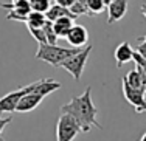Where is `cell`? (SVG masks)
Wrapping results in <instances>:
<instances>
[{
	"label": "cell",
	"mask_w": 146,
	"mask_h": 141,
	"mask_svg": "<svg viewBox=\"0 0 146 141\" xmlns=\"http://www.w3.org/2000/svg\"><path fill=\"white\" fill-rule=\"evenodd\" d=\"M61 112L70 113L72 116H75L76 121L79 123L82 132H90L92 127H98L101 129V124L98 123V109L95 107L92 101V87L86 88L82 92V95L73 98L70 102L64 104L61 107Z\"/></svg>",
	"instance_id": "6da1fadb"
},
{
	"label": "cell",
	"mask_w": 146,
	"mask_h": 141,
	"mask_svg": "<svg viewBox=\"0 0 146 141\" xmlns=\"http://www.w3.org/2000/svg\"><path fill=\"white\" fill-rule=\"evenodd\" d=\"M79 48H65L59 47L58 43H39L36 53V59L44 61V62L53 65V67H61V64L67 59L68 56H72L73 53H76Z\"/></svg>",
	"instance_id": "7a4b0ae2"
},
{
	"label": "cell",
	"mask_w": 146,
	"mask_h": 141,
	"mask_svg": "<svg viewBox=\"0 0 146 141\" xmlns=\"http://www.w3.org/2000/svg\"><path fill=\"white\" fill-rule=\"evenodd\" d=\"M93 47L92 45H86V48H79L76 53H73L72 56H68L64 62L61 64L62 68L68 71V73L73 76V79L79 81L81 79V74L84 71V67L87 64V59H89V54L92 53Z\"/></svg>",
	"instance_id": "3957f363"
},
{
	"label": "cell",
	"mask_w": 146,
	"mask_h": 141,
	"mask_svg": "<svg viewBox=\"0 0 146 141\" xmlns=\"http://www.w3.org/2000/svg\"><path fill=\"white\" fill-rule=\"evenodd\" d=\"M81 126L76 121L75 116H72L70 113L61 112V116L58 119L56 126V140L59 141H70L78 136V133H81Z\"/></svg>",
	"instance_id": "277c9868"
},
{
	"label": "cell",
	"mask_w": 146,
	"mask_h": 141,
	"mask_svg": "<svg viewBox=\"0 0 146 141\" xmlns=\"http://www.w3.org/2000/svg\"><path fill=\"white\" fill-rule=\"evenodd\" d=\"M36 84H37V81L33 82V84H30V85H25V87L19 88V90L11 92V93H6L3 98H0V115H2V113L16 112V107H17V104H19V101L28 93V92L33 90V88L36 87Z\"/></svg>",
	"instance_id": "5b68a950"
},
{
	"label": "cell",
	"mask_w": 146,
	"mask_h": 141,
	"mask_svg": "<svg viewBox=\"0 0 146 141\" xmlns=\"http://www.w3.org/2000/svg\"><path fill=\"white\" fill-rule=\"evenodd\" d=\"M121 85H123V95L126 98V101L131 105H134L138 113L146 112V90L131 87L124 79H121Z\"/></svg>",
	"instance_id": "8992f818"
},
{
	"label": "cell",
	"mask_w": 146,
	"mask_h": 141,
	"mask_svg": "<svg viewBox=\"0 0 146 141\" xmlns=\"http://www.w3.org/2000/svg\"><path fill=\"white\" fill-rule=\"evenodd\" d=\"M127 8H129V2L127 0H112V2L107 5V23L112 25V23H117L118 20H121L127 13Z\"/></svg>",
	"instance_id": "52a82bcc"
},
{
	"label": "cell",
	"mask_w": 146,
	"mask_h": 141,
	"mask_svg": "<svg viewBox=\"0 0 146 141\" xmlns=\"http://www.w3.org/2000/svg\"><path fill=\"white\" fill-rule=\"evenodd\" d=\"M65 39H67V42L72 47L82 48L87 45V42H89V33L82 25H73L70 28V31H68V34L65 36Z\"/></svg>",
	"instance_id": "ba28073f"
},
{
	"label": "cell",
	"mask_w": 146,
	"mask_h": 141,
	"mask_svg": "<svg viewBox=\"0 0 146 141\" xmlns=\"http://www.w3.org/2000/svg\"><path fill=\"white\" fill-rule=\"evenodd\" d=\"M34 88H36V87H34ZM34 88L31 92H28V93H27L19 101V104H17V107H16V112H19V113L31 112V110H34L37 105L40 104V102H42V99L45 98V96L40 95V93H37V92H34Z\"/></svg>",
	"instance_id": "9c48e42d"
},
{
	"label": "cell",
	"mask_w": 146,
	"mask_h": 141,
	"mask_svg": "<svg viewBox=\"0 0 146 141\" xmlns=\"http://www.w3.org/2000/svg\"><path fill=\"white\" fill-rule=\"evenodd\" d=\"M123 79L131 85V87L140 88V90H146V73H145V70L140 67V65H137L134 70H131Z\"/></svg>",
	"instance_id": "30bf717a"
},
{
	"label": "cell",
	"mask_w": 146,
	"mask_h": 141,
	"mask_svg": "<svg viewBox=\"0 0 146 141\" xmlns=\"http://www.w3.org/2000/svg\"><path fill=\"white\" fill-rule=\"evenodd\" d=\"M134 53L135 50L131 47L129 42H123L117 47L115 50V61H117V67H121L123 64H127L131 61H134Z\"/></svg>",
	"instance_id": "8fae6325"
},
{
	"label": "cell",
	"mask_w": 146,
	"mask_h": 141,
	"mask_svg": "<svg viewBox=\"0 0 146 141\" xmlns=\"http://www.w3.org/2000/svg\"><path fill=\"white\" fill-rule=\"evenodd\" d=\"M73 17H68V16H62L59 17V19H56L53 22V28L54 31H56L58 37H65L68 34V31H70V28L75 23H73Z\"/></svg>",
	"instance_id": "7c38bea8"
},
{
	"label": "cell",
	"mask_w": 146,
	"mask_h": 141,
	"mask_svg": "<svg viewBox=\"0 0 146 141\" xmlns=\"http://www.w3.org/2000/svg\"><path fill=\"white\" fill-rule=\"evenodd\" d=\"M62 16H68V17H73V19H76V16L70 11V8L61 6V5H58V3L51 5L50 8H48V11L45 13V17H47L48 20H51V22H54L56 19H59V17H62Z\"/></svg>",
	"instance_id": "4fadbf2b"
},
{
	"label": "cell",
	"mask_w": 146,
	"mask_h": 141,
	"mask_svg": "<svg viewBox=\"0 0 146 141\" xmlns=\"http://www.w3.org/2000/svg\"><path fill=\"white\" fill-rule=\"evenodd\" d=\"M45 20H47V17H45L44 13H37V11H31L28 13V16H27V22L25 25L27 26H36V28H39V26H42L45 23Z\"/></svg>",
	"instance_id": "5bb4252c"
},
{
	"label": "cell",
	"mask_w": 146,
	"mask_h": 141,
	"mask_svg": "<svg viewBox=\"0 0 146 141\" xmlns=\"http://www.w3.org/2000/svg\"><path fill=\"white\" fill-rule=\"evenodd\" d=\"M5 9H20V11H31L30 0H13V3H2Z\"/></svg>",
	"instance_id": "9a60e30c"
},
{
	"label": "cell",
	"mask_w": 146,
	"mask_h": 141,
	"mask_svg": "<svg viewBox=\"0 0 146 141\" xmlns=\"http://www.w3.org/2000/svg\"><path fill=\"white\" fill-rule=\"evenodd\" d=\"M50 6H51L50 0H30V8L37 13H44L45 14Z\"/></svg>",
	"instance_id": "2e32d148"
},
{
	"label": "cell",
	"mask_w": 146,
	"mask_h": 141,
	"mask_svg": "<svg viewBox=\"0 0 146 141\" xmlns=\"http://www.w3.org/2000/svg\"><path fill=\"white\" fill-rule=\"evenodd\" d=\"M87 8H89L90 16H95V14L103 13L104 9L107 8V6L104 5L103 0H87Z\"/></svg>",
	"instance_id": "e0dca14e"
},
{
	"label": "cell",
	"mask_w": 146,
	"mask_h": 141,
	"mask_svg": "<svg viewBox=\"0 0 146 141\" xmlns=\"http://www.w3.org/2000/svg\"><path fill=\"white\" fill-rule=\"evenodd\" d=\"M70 11H72L76 17H78V16H82V14L90 16L89 8H87V3H82V2H79V0H75V2H73V5L70 6Z\"/></svg>",
	"instance_id": "ac0fdd59"
},
{
	"label": "cell",
	"mask_w": 146,
	"mask_h": 141,
	"mask_svg": "<svg viewBox=\"0 0 146 141\" xmlns=\"http://www.w3.org/2000/svg\"><path fill=\"white\" fill-rule=\"evenodd\" d=\"M30 11H20V9H9V13L6 14L8 20H17V22H27V16Z\"/></svg>",
	"instance_id": "d6986e66"
},
{
	"label": "cell",
	"mask_w": 146,
	"mask_h": 141,
	"mask_svg": "<svg viewBox=\"0 0 146 141\" xmlns=\"http://www.w3.org/2000/svg\"><path fill=\"white\" fill-rule=\"evenodd\" d=\"M27 28H28V31L31 33V36H33V37H34V39H36L39 43H48L42 26H39V28H36V26H27Z\"/></svg>",
	"instance_id": "ffe728a7"
},
{
	"label": "cell",
	"mask_w": 146,
	"mask_h": 141,
	"mask_svg": "<svg viewBox=\"0 0 146 141\" xmlns=\"http://www.w3.org/2000/svg\"><path fill=\"white\" fill-rule=\"evenodd\" d=\"M11 121H13V116H6V118L0 116V140H2V135H3V130H5V127L8 126Z\"/></svg>",
	"instance_id": "44dd1931"
},
{
	"label": "cell",
	"mask_w": 146,
	"mask_h": 141,
	"mask_svg": "<svg viewBox=\"0 0 146 141\" xmlns=\"http://www.w3.org/2000/svg\"><path fill=\"white\" fill-rule=\"evenodd\" d=\"M134 61H135V64H137V65H140V67L143 68L145 73H146V59H143V57L137 53V51L134 53Z\"/></svg>",
	"instance_id": "7402d4cb"
},
{
	"label": "cell",
	"mask_w": 146,
	"mask_h": 141,
	"mask_svg": "<svg viewBox=\"0 0 146 141\" xmlns=\"http://www.w3.org/2000/svg\"><path fill=\"white\" fill-rule=\"evenodd\" d=\"M135 51H137V53L143 57V59H146V40H143V42L137 47V50H135Z\"/></svg>",
	"instance_id": "603a6c76"
},
{
	"label": "cell",
	"mask_w": 146,
	"mask_h": 141,
	"mask_svg": "<svg viewBox=\"0 0 146 141\" xmlns=\"http://www.w3.org/2000/svg\"><path fill=\"white\" fill-rule=\"evenodd\" d=\"M73 2H75V0H54V3H58V5H61V6H65V8H70L73 5Z\"/></svg>",
	"instance_id": "cb8c5ba5"
},
{
	"label": "cell",
	"mask_w": 146,
	"mask_h": 141,
	"mask_svg": "<svg viewBox=\"0 0 146 141\" xmlns=\"http://www.w3.org/2000/svg\"><path fill=\"white\" fill-rule=\"evenodd\" d=\"M141 13H143V16L146 17V5H143V6H141Z\"/></svg>",
	"instance_id": "d4e9b609"
},
{
	"label": "cell",
	"mask_w": 146,
	"mask_h": 141,
	"mask_svg": "<svg viewBox=\"0 0 146 141\" xmlns=\"http://www.w3.org/2000/svg\"><path fill=\"white\" fill-rule=\"evenodd\" d=\"M103 2H104V5L107 6V5H109V3H110V2H112V0H103Z\"/></svg>",
	"instance_id": "484cf974"
},
{
	"label": "cell",
	"mask_w": 146,
	"mask_h": 141,
	"mask_svg": "<svg viewBox=\"0 0 146 141\" xmlns=\"http://www.w3.org/2000/svg\"><path fill=\"white\" fill-rule=\"evenodd\" d=\"M141 141H146V132L143 133V136H141Z\"/></svg>",
	"instance_id": "4316f807"
},
{
	"label": "cell",
	"mask_w": 146,
	"mask_h": 141,
	"mask_svg": "<svg viewBox=\"0 0 146 141\" xmlns=\"http://www.w3.org/2000/svg\"><path fill=\"white\" fill-rule=\"evenodd\" d=\"M141 40H146V36H145V37H141Z\"/></svg>",
	"instance_id": "83f0119b"
}]
</instances>
